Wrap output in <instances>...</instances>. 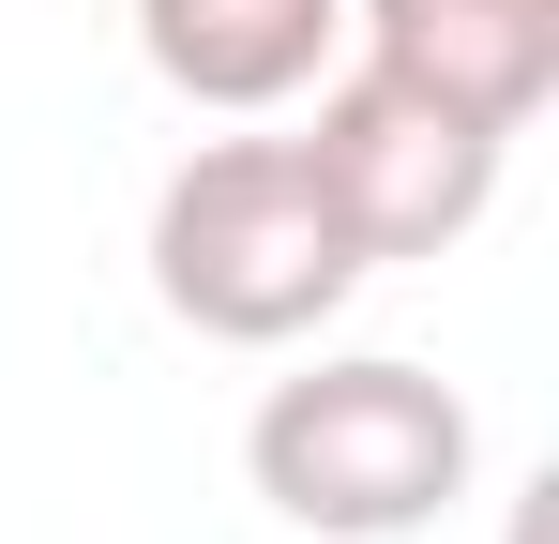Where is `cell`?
<instances>
[{
    "label": "cell",
    "mask_w": 559,
    "mask_h": 544,
    "mask_svg": "<svg viewBox=\"0 0 559 544\" xmlns=\"http://www.w3.org/2000/svg\"><path fill=\"white\" fill-rule=\"evenodd\" d=\"M468 393L454 378H424V363L393 348H348V363H302L258 393V424H242V469H258V499H273L287 530L318 544H408L439 530L468 499Z\"/></svg>",
    "instance_id": "1"
},
{
    "label": "cell",
    "mask_w": 559,
    "mask_h": 544,
    "mask_svg": "<svg viewBox=\"0 0 559 544\" xmlns=\"http://www.w3.org/2000/svg\"><path fill=\"white\" fill-rule=\"evenodd\" d=\"M364 287V243L302 167V137H212L152 197V303L212 348H302Z\"/></svg>",
    "instance_id": "2"
},
{
    "label": "cell",
    "mask_w": 559,
    "mask_h": 544,
    "mask_svg": "<svg viewBox=\"0 0 559 544\" xmlns=\"http://www.w3.org/2000/svg\"><path fill=\"white\" fill-rule=\"evenodd\" d=\"M499 121H468V106H439V91L378 76V61H348V76H318V121H302V167H318V197H333V227L378 258H439V243H468L484 227V197H499Z\"/></svg>",
    "instance_id": "3"
},
{
    "label": "cell",
    "mask_w": 559,
    "mask_h": 544,
    "mask_svg": "<svg viewBox=\"0 0 559 544\" xmlns=\"http://www.w3.org/2000/svg\"><path fill=\"white\" fill-rule=\"evenodd\" d=\"M348 31H364L378 76L439 91L499 137H530L559 91V0H348Z\"/></svg>",
    "instance_id": "4"
},
{
    "label": "cell",
    "mask_w": 559,
    "mask_h": 544,
    "mask_svg": "<svg viewBox=\"0 0 559 544\" xmlns=\"http://www.w3.org/2000/svg\"><path fill=\"white\" fill-rule=\"evenodd\" d=\"M333 46H348V0H136V61L212 121H258L287 91H318Z\"/></svg>",
    "instance_id": "5"
}]
</instances>
